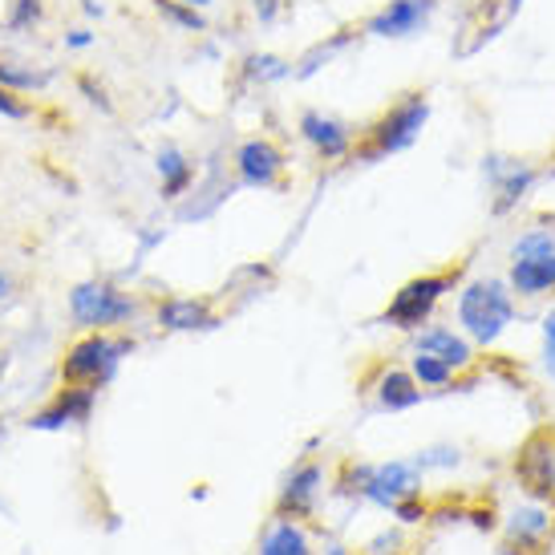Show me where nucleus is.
Returning a JSON list of instances; mask_svg holds the SVG:
<instances>
[{
  "label": "nucleus",
  "instance_id": "nucleus-27",
  "mask_svg": "<svg viewBox=\"0 0 555 555\" xmlns=\"http://www.w3.org/2000/svg\"><path fill=\"white\" fill-rule=\"evenodd\" d=\"M74 86H78V93L86 98V106H93L102 118H114V114H118V106H114V98H109V90H106V81L98 78V74L81 69L78 78H74Z\"/></svg>",
  "mask_w": 555,
  "mask_h": 555
},
{
  "label": "nucleus",
  "instance_id": "nucleus-6",
  "mask_svg": "<svg viewBox=\"0 0 555 555\" xmlns=\"http://www.w3.org/2000/svg\"><path fill=\"white\" fill-rule=\"evenodd\" d=\"M454 272H430V276H414L405 280L393 300L386 305L382 312V324L389 328H401V333H417V328H426L434 321V312L438 305L447 300V293L454 288Z\"/></svg>",
  "mask_w": 555,
  "mask_h": 555
},
{
  "label": "nucleus",
  "instance_id": "nucleus-1",
  "mask_svg": "<svg viewBox=\"0 0 555 555\" xmlns=\"http://www.w3.org/2000/svg\"><path fill=\"white\" fill-rule=\"evenodd\" d=\"M454 312H459V328L475 340V349H491L515 321V293L507 280L478 276L463 284Z\"/></svg>",
  "mask_w": 555,
  "mask_h": 555
},
{
  "label": "nucleus",
  "instance_id": "nucleus-13",
  "mask_svg": "<svg viewBox=\"0 0 555 555\" xmlns=\"http://www.w3.org/2000/svg\"><path fill=\"white\" fill-rule=\"evenodd\" d=\"M414 353H430L438 361H447L454 373H466L478 365L475 340L466 337L463 328H450V324H426L414 333Z\"/></svg>",
  "mask_w": 555,
  "mask_h": 555
},
{
  "label": "nucleus",
  "instance_id": "nucleus-11",
  "mask_svg": "<svg viewBox=\"0 0 555 555\" xmlns=\"http://www.w3.org/2000/svg\"><path fill=\"white\" fill-rule=\"evenodd\" d=\"M555 535V507L547 503H524L507 515V527H503V555H527L535 552L543 555L547 543Z\"/></svg>",
  "mask_w": 555,
  "mask_h": 555
},
{
  "label": "nucleus",
  "instance_id": "nucleus-9",
  "mask_svg": "<svg viewBox=\"0 0 555 555\" xmlns=\"http://www.w3.org/2000/svg\"><path fill=\"white\" fill-rule=\"evenodd\" d=\"M434 13H438V0H386L361 25V33L377 37V41H410V37H422L430 29Z\"/></svg>",
  "mask_w": 555,
  "mask_h": 555
},
{
  "label": "nucleus",
  "instance_id": "nucleus-3",
  "mask_svg": "<svg viewBox=\"0 0 555 555\" xmlns=\"http://www.w3.org/2000/svg\"><path fill=\"white\" fill-rule=\"evenodd\" d=\"M134 353V340L118 337V333H86L62 353V386H86L102 389L114 386V377L122 373V361Z\"/></svg>",
  "mask_w": 555,
  "mask_h": 555
},
{
  "label": "nucleus",
  "instance_id": "nucleus-36",
  "mask_svg": "<svg viewBox=\"0 0 555 555\" xmlns=\"http://www.w3.org/2000/svg\"><path fill=\"white\" fill-rule=\"evenodd\" d=\"M9 296H13V276L0 268V300H9Z\"/></svg>",
  "mask_w": 555,
  "mask_h": 555
},
{
  "label": "nucleus",
  "instance_id": "nucleus-10",
  "mask_svg": "<svg viewBox=\"0 0 555 555\" xmlns=\"http://www.w3.org/2000/svg\"><path fill=\"white\" fill-rule=\"evenodd\" d=\"M296 134H300V142H305L317 158H324V163H345V158H353L357 130L345 122V118H337V114L305 109V114L296 118Z\"/></svg>",
  "mask_w": 555,
  "mask_h": 555
},
{
  "label": "nucleus",
  "instance_id": "nucleus-16",
  "mask_svg": "<svg viewBox=\"0 0 555 555\" xmlns=\"http://www.w3.org/2000/svg\"><path fill=\"white\" fill-rule=\"evenodd\" d=\"M155 175L163 203H183L191 186L199 183V163L186 155L179 142H163L155 151Z\"/></svg>",
  "mask_w": 555,
  "mask_h": 555
},
{
  "label": "nucleus",
  "instance_id": "nucleus-2",
  "mask_svg": "<svg viewBox=\"0 0 555 555\" xmlns=\"http://www.w3.org/2000/svg\"><path fill=\"white\" fill-rule=\"evenodd\" d=\"M426 122H430V98H426V93H401L398 102H393L365 134H357L353 163L357 158H361V163H377V158L410 151V146L422 139Z\"/></svg>",
  "mask_w": 555,
  "mask_h": 555
},
{
  "label": "nucleus",
  "instance_id": "nucleus-15",
  "mask_svg": "<svg viewBox=\"0 0 555 555\" xmlns=\"http://www.w3.org/2000/svg\"><path fill=\"white\" fill-rule=\"evenodd\" d=\"M321 491H324L321 463L293 466V475L284 478V487H280L276 515H284V519H309L312 511H317V503H321Z\"/></svg>",
  "mask_w": 555,
  "mask_h": 555
},
{
  "label": "nucleus",
  "instance_id": "nucleus-22",
  "mask_svg": "<svg viewBox=\"0 0 555 555\" xmlns=\"http://www.w3.org/2000/svg\"><path fill=\"white\" fill-rule=\"evenodd\" d=\"M507 284L511 293L524 296V300L555 293V251L552 256H535V260H511Z\"/></svg>",
  "mask_w": 555,
  "mask_h": 555
},
{
  "label": "nucleus",
  "instance_id": "nucleus-5",
  "mask_svg": "<svg viewBox=\"0 0 555 555\" xmlns=\"http://www.w3.org/2000/svg\"><path fill=\"white\" fill-rule=\"evenodd\" d=\"M69 305V321L78 324L81 333H114L122 324L139 321V296H130L118 288L114 280H81L65 296Z\"/></svg>",
  "mask_w": 555,
  "mask_h": 555
},
{
  "label": "nucleus",
  "instance_id": "nucleus-19",
  "mask_svg": "<svg viewBox=\"0 0 555 555\" xmlns=\"http://www.w3.org/2000/svg\"><path fill=\"white\" fill-rule=\"evenodd\" d=\"M373 398H377V410H386V414H405V410H414L417 401L426 398V389L410 377V370L386 365V370L377 373V382H373Z\"/></svg>",
  "mask_w": 555,
  "mask_h": 555
},
{
  "label": "nucleus",
  "instance_id": "nucleus-35",
  "mask_svg": "<svg viewBox=\"0 0 555 555\" xmlns=\"http://www.w3.org/2000/svg\"><path fill=\"white\" fill-rule=\"evenodd\" d=\"M9 370H13V353H9V349H0V386H4Z\"/></svg>",
  "mask_w": 555,
  "mask_h": 555
},
{
  "label": "nucleus",
  "instance_id": "nucleus-7",
  "mask_svg": "<svg viewBox=\"0 0 555 555\" xmlns=\"http://www.w3.org/2000/svg\"><path fill=\"white\" fill-rule=\"evenodd\" d=\"M232 170H235V183L247 186V191H272L288 175V155L268 134H256V139H244L235 146Z\"/></svg>",
  "mask_w": 555,
  "mask_h": 555
},
{
  "label": "nucleus",
  "instance_id": "nucleus-38",
  "mask_svg": "<svg viewBox=\"0 0 555 555\" xmlns=\"http://www.w3.org/2000/svg\"><path fill=\"white\" fill-rule=\"evenodd\" d=\"M519 9H524V0H507V16H515Z\"/></svg>",
  "mask_w": 555,
  "mask_h": 555
},
{
  "label": "nucleus",
  "instance_id": "nucleus-30",
  "mask_svg": "<svg viewBox=\"0 0 555 555\" xmlns=\"http://www.w3.org/2000/svg\"><path fill=\"white\" fill-rule=\"evenodd\" d=\"M62 46H65V53H90V49L98 46V33H93V25H69V29L62 33Z\"/></svg>",
  "mask_w": 555,
  "mask_h": 555
},
{
  "label": "nucleus",
  "instance_id": "nucleus-14",
  "mask_svg": "<svg viewBox=\"0 0 555 555\" xmlns=\"http://www.w3.org/2000/svg\"><path fill=\"white\" fill-rule=\"evenodd\" d=\"M487 179H491V191H494V216H507L511 207H519L527 191L535 186L540 179V170L531 167V163H519V158H499L491 155L487 158Z\"/></svg>",
  "mask_w": 555,
  "mask_h": 555
},
{
  "label": "nucleus",
  "instance_id": "nucleus-21",
  "mask_svg": "<svg viewBox=\"0 0 555 555\" xmlns=\"http://www.w3.org/2000/svg\"><path fill=\"white\" fill-rule=\"evenodd\" d=\"M235 78H240V90H268L280 81H293V62L260 49V53H247L244 62L235 65Z\"/></svg>",
  "mask_w": 555,
  "mask_h": 555
},
{
  "label": "nucleus",
  "instance_id": "nucleus-8",
  "mask_svg": "<svg viewBox=\"0 0 555 555\" xmlns=\"http://www.w3.org/2000/svg\"><path fill=\"white\" fill-rule=\"evenodd\" d=\"M515 478L535 503L555 507V430L540 426L535 434H527V442L515 454Z\"/></svg>",
  "mask_w": 555,
  "mask_h": 555
},
{
  "label": "nucleus",
  "instance_id": "nucleus-28",
  "mask_svg": "<svg viewBox=\"0 0 555 555\" xmlns=\"http://www.w3.org/2000/svg\"><path fill=\"white\" fill-rule=\"evenodd\" d=\"M555 232L552 228H531L511 244V260H535V256H552Z\"/></svg>",
  "mask_w": 555,
  "mask_h": 555
},
{
  "label": "nucleus",
  "instance_id": "nucleus-17",
  "mask_svg": "<svg viewBox=\"0 0 555 555\" xmlns=\"http://www.w3.org/2000/svg\"><path fill=\"white\" fill-rule=\"evenodd\" d=\"M155 324L163 333H207L219 317L203 296H163L155 305Z\"/></svg>",
  "mask_w": 555,
  "mask_h": 555
},
{
  "label": "nucleus",
  "instance_id": "nucleus-25",
  "mask_svg": "<svg viewBox=\"0 0 555 555\" xmlns=\"http://www.w3.org/2000/svg\"><path fill=\"white\" fill-rule=\"evenodd\" d=\"M151 9H155L158 21L170 25L175 33H191V37H207V33H211L207 13L191 9V4H183V0H151Z\"/></svg>",
  "mask_w": 555,
  "mask_h": 555
},
{
  "label": "nucleus",
  "instance_id": "nucleus-12",
  "mask_svg": "<svg viewBox=\"0 0 555 555\" xmlns=\"http://www.w3.org/2000/svg\"><path fill=\"white\" fill-rule=\"evenodd\" d=\"M93 410H98V389L62 386L41 410H33L29 414V430H41V434L78 430V426H86V422L93 417Z\"/></svg>",
  "mask_w": 555,
  "mask_h": 555
},
{
  "label": "nucleus",
  "instance_id": "nucleus-18",
  "mask_svg": "<svg viewBox=\"0 0 555 555\" xmlns=\"http://www.w3.org/2000/svg\"><path fill=\"white\" fill-rule=\"evenodd\" d=\"M57 78H62V74H57V65L33 62V57H13V53H0V86H4V90H13V93H21V98L46 93Z\"/></svg>",
  "mask_w": 555,
  "mask_h": 555
},
{
  "label": "nucleus",
  "instance_id": "nucleus-26",
  "mask_svg": "<svg viewBox=\"0 0 555 555\" xmlns=\"http://www.w3.org/2000/svg\"><path fill=\"white\" fill-rule=\"evenodd\" d=\"M410 377H414L426 393H442V389H450L454 382H459V373L450 370L447 361H438V357H430V353L410 357Z\"/></svg>",
  "mask_w": 555,
  "mask_h": 555
},
{
  "label": "nucleus",
  "instance_id": "nucleus-29",
  "mask_svg": "<svg viewBox=\"0 0 555 555\" xmlns=\"http://www.w3.org/2000/svg\"><path fill=\"white\" fill-rule=\"evenodd\" d=\"M33 114H37V106H33L29 98H21V93L0 86V118H4V122H29Z\"/></svg>",
  "mask_w": 555,
  "mask_h": 555
},
{
  "label": "nucleus",
  "instance_id": "nucleus-39",
  "mask_svg": "<svg viewBox=\"0 0 555 555\" xmlns=\"http://www.w3.org/2000/svg\"><path fill=\"white\" fill-rule=\"evenodd\" d=\"M4 434H9V426H4V417H0V447H4Z\"/></svg>",
  "mask_w": 555,
  "mask_h": 555
},
{
  "label": "nucleus",
  "instance_id": "nucleus-4",
  "mask_svg": "<svg viewBox=\"0 0 555 555\" xmlns=\"http://www.w3.org/2000/svg\"><path fill=\"white\" fill-rule=\"evenodd\" d=\"M422 466L414 459H393V463H349L340 491L365 499L373 507L393 511L405 499H422Z\"/></svg>",
  "mask_w": 555,
  "mask_h": 555
},
{
  "label": "nucleus",
  "instance_id": "nucleus-20",
  "mask_svg": "<svg viewBox=\"0 0 555 555\" xmlns=\"http://www.w3.org/2000/svg\"><path fill=\"white\" fill-rule=\"evenodd\" d=\"M260 555H317V543H312V531L305 527V519L276 515L272 524L263 527Z\"/></svg>",
  "mask_w": 555,
  "mask_h": 555
},
{
  "label": "nucleus",
  "instance_id": "nucleus-23",
  "mask_svg": "<svg viewBox=\"0 0 555 555\" xmlns=\"http://www.w3.org/2000/svg\"><path fill=\"white\" fill-rule=\"evenodd\" d=\"M357 37H361V29H357V25H349V29L328 33L324 41H317L312 49H305V53H300V62H293V81L317 78L324 65H333L340 57V53H345V49L353 46Z\"/></svg>",
  "mask_w": 555,
  "mask_h": 555
},
{
  "label": "nucleus",
  "instance_id": "nucleus-33",
  "mask_svg": "<svg viewBox=\"0 0 555 555\" xmlns=\"http://www.w3.org/2000/svg\"><path fill=\"white\" fill-rule=\"evenodd\" d=\"M251 16H256V25L272 29L280 16H284V0H251Z\"/></svg>",
  "mask_w": 555,
  "mask_h": 555
},
{
  "label": "nucleus",
  "instance_id": "nucleus-34",
  "mask_svg": "<svg viewBox=\"0 0 555 555\" xmlns=\"http://www.w3.org/2000/svg\"><path fill=\"white\" fill-rule=\"evenodd\" d=\"M81 16H86V25H98V21H106V0H78Z\"/></svg>",
  "mask_w": 555,
  "mask_h": 555
},
{
  "label": "nucleus",
  "instance_id": "nucleus-37",
  "mask_svg": "<svg viewBox=\"0 0 555 555\" xmlns=\"http://www.w3.org/2000/svg\"><path fill=\"white\" fill-rule=\"evenodd\" d=\"M183 4H191V9H199V13H207V9H216V0H183Z\"/></svg>",
  "mask_w": 555,
  "mask_h": 555
},
{
  "label": "nucleus",
  "instance_id": "nucleus-32",
  "mask_svg": "<svg viewBox=\"0 0 555 555\" xmlns=\"http://www.w3.org/2000/svg\"><path fill=\"white\" fill-rule=\"evenodd\" d=\"M543 370L555 382V309H547L543 317Z\"/></svg>",
  "mask_w": 555,
  "mask_h": 555
},
{
  "label": "nucleus",
  "instance_id": "nucleus-31",
  "mask_svg": "<svg viewBox=\"0 0 555 555\" xmlns=\"http://www.w3.org/2000/svg\"><path fill=\"white\" fill-rule=\"evenodd\" d=\"M414 463L422 466V470H430V466H459V463H463V454H459V450H450V447H442V450H422Z\"/></svg>",
  "mask_w": 555,
  "mask_h": 555
},
{
  "label": "nucleus",
  "instance_id": "nucleus-24",
  "mask_svg": "<svg viewBox=\"0 0 555 555\" xmlns=\"http://www.w3.org/2000/svg\"><path fill=\"white\" fill-rule=\"evenodd\" d=\"M49 21V0H9L0 16V37H37Z\"/></svg>",
  "mask_w": 555,
  "mask_h": 555
}]
</instances>
